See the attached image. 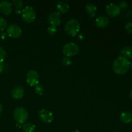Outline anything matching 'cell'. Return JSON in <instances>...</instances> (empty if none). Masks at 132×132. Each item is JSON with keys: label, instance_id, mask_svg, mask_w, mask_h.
Wrapping results in <instances>:
<instances>
[{"label": "cell", "instance_id": "obj_1", "mask_svg": "<svg viewBox=\"0 0 132 132\" xmlns=\"http://www.w3.org/2000/svg\"><path fill=\"white\" fill-rule=\"evenodd\" d=\"M130 67V62L124 56H119L113 61V70L116 74L124 75L128 72Z\"/></svg>", "mask_w": 132, "mask_h": 132}, {"label": "cell", "instance_id": "obj_2", "mask_svg": "<svg viewBox=\"0 0 132 132\" xmlns=\"http://www.w3.org/2000/svg\"><path fill=\"white\" fill-rule=\"evenodd\" d=\"M80 30V24L79 22L76 19H70L67 23H66L64 30L65 32L70 36H77Z\"/></svg>", "mask_w": 132, "mask_h": 132}, {"label": "cell", "instance_id": "obj_3", "mask_svg": "<svg viewBox=\"0 0 132 132\" xmlns=\"http://www.w3.org/2000/svg\"><path fill=\"white\" fill-rule=\"evenodd\" d=\"M13 116L18 124H23L28 118V113L27 110L23 107H18L14 110Z\"/></svg>", "mask_w": 132, "mask_h": 132}, {"label": "cell", "instance_id": "obj_4", "mask_svg": "<svg viewBox=\"0 0 132 132\" xmlns=\"http://www.w3.org/2000/svg\"><path fill=\"white\" fill-rule=\"evenodd\" d=\"M21 15L23 20L27 23L34 22L36 18V13L34 9L31 6H26L22 10Z\"/></svg>", "mask_w": 132, "mask_h": 132}, {"label": "cell", "instance_id": "obj_5", "mask_svg": "<svg viewBox=\"0 0 132 132\" xmlns=\"http://www.w3.org/2000/svg\"><path fill=\"white\" fill-rule=\"evenodd\" d=\"M79 51V48L78 45L73 43H68L64 45L63 48V52L66 57L74 56L78 54Z\"/></svg>", "mask_w": 132, "mask_h": 132}, {"label": "cell", "instance_id": "obj_6", "mask_svg": "<svg viewBox=\"0 0 132 132\" xmlns=\"http://www.w3.org/2000/svg\"><path fill=\"white\" fill-rule=\"evenodd\" d=\"M26 80L27 82L30 86H35L38 85L39 82V75L37 73V71L34 70H31L28 71L26 76Z\"/></svg>", "mask_w": 132, "mask_h": 132}, {"label": "cell", "instance_id": "obj_7", "mask_svg": "<svg viewBox=\"0 0 132 132\" xmlns=\"http://www.w3.org/2000/svg\"><path fill=\"white\" fill-rule=\"evenodd\" d=\"M22 34L21 28L16 24H11L7 27L6 34L12 38H18Z\"/></svg>", "mask_w": 132, "mask_h": 132}, {"label": "cell", "instance_id": "obj_8", "mask_svg": "<svg viewBox=\"0 0 132 132\" xmlns=\"http://www.w3.org/2000/svg\"><path fill=\"white\" fill-rule=\"evenodd\" d=\"M39 118L45 123H50L54 120V115L52 112L48 110L42 109L39 112Z\"/></svg>", "mask_w": 132, "mask_h": 132}, {"label": "cell", "instance_id": "obj_9", "mask_svg": "<svg viewBox=\"0 0 132 132\" xmlns=\"http://www.w3.org/2000/svg\"><path fill=\"white\" fill-rule=\"evenodd\" d=\"M12 10L13 8L11 3L8 1H0V12L3 15L8 16L12 14Z\"/></svg>", "mask_w": 132, "mask_h": 132}, {"label": "cell", "instance_id": "obj_10", "mask_svg": "<svg viewBox=\"0 0 132 132\" xmlns=\"http://www.w3.org/2000/svg\"><path fill=\"white\" fill-rule=\"evenodd\" d=\"M106 12L109 16L115 18V17H117L120 14L121 9L117 4L110 3L106 6Z\"/></svg>", "mask_w": 132, "mask_h": 132}, {"label": "cell", "instance_id": "obj_11", "mask_svg": "<svg viewBox=\"0 0 132 132\" xmlns=\"http://www.w3.org/2000/svg\"><path fill=\"white\" fill-rule=\"evenodd\" d=\"M48 23L50 25L57 27L61 23L60 14L57 12H54L51 13L48 17Z\"/></svg>", "mask_w": 132, "mask_h": 132}, {"label": "cell", "instance_id": "obj_12", "mask_svg": "<svg viewBox=\"0 0 132 132\" xmlns=\"http://www.w3.org/2000/svg\"><path fill=\"white\" fill-rule=\"evenodd\" d=\"M11 95L13 99H16V100L22 99L24 96V89L21 86H19V85L15 86L12 90Z\"/></svg>", "mask_w": 132, "mask_h": 132}, {"label": "cell", "instance_id": "obj_13", "mask_svg": "<svg viewBox=\"0 0 132 132\" xmlns=\"http://www.w3.org/2000/svg\"><path fill=\"white\" fill-rule=\"evenodd\" d=\"M108 24H109V19L104 15L98 17L95 19V24L98 28H105Z\"/></svg>", "mask_w": 132, "mask_h": 132}, {"label": "cell", "instance_id": "obj_14", "mask_svg": "<svg viewBox=\"0 0 132 132\" xmlns=\"http://www.w3.org/2000/svg\"><path fill=\"white\" fill-rule=\"evenodd\" d=\"M119 120L124 124H130L132 122V113L129 112H124L120 114Z\"/></svg>", "mask_w": 132, "mask_h": 132}, {"label": "cell", "instance_id": "obj_15", "mask_svg": "<svg viewBox=\"0 0 132 132\" xmlns=\"http://www.w3.org/2000/svg\"><path fill=\"white\" fill-rule=\"evenodd\" d=\"M56 9L57 10V12L59 14H66L68 12L70 9V6L67 3L63 2V1H61V2L58 3L56 5Z\"/></svg>", "mask_w": 132, "mask_h": 132}, {"label": "cell", "instance_id": "obj_16", "mask_svg": "<svg viewBox=\"0 0 132 132\" xmlns=\"http://www.w3.org/2000/svg\"><path fill=\"white\" fill-rule=\"evenodd\" d=\"M85 10L90 16L95 17L97 14V7L92 3L86 4L85 6Z\"/></svg>", "mask_w": 132, "mask_h": 132}, {"label": "cell", "instance_id": "obj_17", "mask_svg": "<svg viewBox=\"0 0 132 132\" xmlns=\"http://www.w3.org/2000/svg\"><path fill=\"white\" fill-rule=\"evenodd\" d=\"M22 129L24 132H34L36 130V126L31 122H27L23 124Z\"/></svg>", "mask_w": 132, "mask_h": 132}, {"label": "cell", "instance_id": "obj_18", "mask_svg": "<svg viewBox=\"0 0 132 132\" xmlns=\"http://www.w3.org/2000/svg\"><path fill=\"white\" fill-rule=\"evenodd\" d=\"M122 56L132 59V46H126L123 48L121 51Z\"/></svg>", "mask_w": 132, "mask_h": 132}, {"label": "cell", "instance_id": "obj_19", "mask_svg": "<svg viewBox=\"0 0 132 132\" xmlns=\"http://www.w3.org/2000/svg\"><path fill=\"white\" fill-rule=\"evenodd\" d=\"M11 3L12 6H15V10H21V8L23 6V2L21 0H14Z\"/></svg>", "mask_w": 132, "mask_h": 132}, {"label": "cell", "instance_id": "obj_20", "mask_svg": "<svg viewBox=\"0 0 132 132\" xmlns=\"http://www.w3.org/2000/svg\"><path fill=\"white\" fill-rule=\"evenodd\" d=\"M7 25L8 23L6 19L4 18L0 17V31L2 32L3 31L5 30L6 28V27H7Z\"/></svg>", "mask_w": 132, "mask_h": 132}, {"label": "cell", "instance_id": "obj_21", "mask_svg": "<svg viewBox=\"0 0 132 132\" xmlns=\"http://www.w3.org/2000/svg\"><path fill=\"white\" fill-rule=\"evenodd\" d=\"M34 90L36 92V94L39 95H41L44 92V87L43 86V85L38 84L36 86H34Z\"/></svg>", "mask_w": 132, "mask_h": 132}, {"label": "cell", "instance_id": "obj_22", "mask_svg": "<svg viewBox=\"0 0 132 132\" xmlns=\"http://www.w3.org/2000/svg\"><path fill=\"white\" fill-rule=\"evenodd\" d=\"M125 30L128 34H132V22L129 21L125 25Z\"/></svg>", "mask_w": 132, "mask_h": 132}, {"label": "cell", "instance_id": "obj_23", "mask_svg": "<svg viewBox=\"0 0 132 132\" xmlns=\"http://www.w3.org/2000/svg\"><path fill=\"white\" fill-rule=\"evenodd\" d=\"M62 64L65 67H68L70 64H72V60L68 57H64L62 59Z\"/></svg>", "mask_w": 132, "mask_h": 132}, {"label": "cell", "instance_id": "obj_24", "mask_svg": "<svg viewBox=\"0 0 132 132\" xmlns=\"http://www.w3.org/2000/svg\"><path fill=\"white\" fill-rule=\"evenodd\" d=\"M6 56V52L3 48L0 46V63H2Z\"/></svg>", "mask_w": 132, "mask_h": 132}, {"label": "cell", "instance_id": "obj_25", "mask_svg": "<svg viewBox=\"0 0 132 132\" xmlns=\"http://www.w3.org/2000/svg\"><path fill=\"white\" fill-rule=\"evenodd\" d=\"M57 31V28L56 27H54V26L50 25L49 27L48 28V32L51 35H54Z\"/></svg>", "mask_w": 132, "mask_h": 132}, {"label": "cell", "instance_id": "obj_26", "mask_svg": "<svg viewBox=\"0 0 132 132\" xmlns=\"http://www.w3.org/2000/svg\"><path fill=\"white\" fill-rule=\"evenodd\" d=\"M119 8L121 9H127L128 6V3L126 1H121V2L119 3Z\"/></svg>", "mask_w": 132, "mask_h": 132}, {"label": "cell", "instance_id": "obj_27", "mask_svg": "<svg viewBox=\"0 0 132 132\" xmlns=\"http://www.w3.org/2000/svg\"><path fill=\"white\" fill-rule=\"evenodd\" d=\"M7 36V34H6V33H5V32H2L0 33V39H1L2 41H4V40L6 39Z\"/></svg>", "mask_w": 132, "mask_h": 132}, {"label": "cell", "instance_id": "obj_28", "mask_svg": "<svg viewBox=\"0 0 132 132\" xmlns=\"http://www.w3.org/2000/svg\"><path fill=\"white\" fill-rule=\"evenodd\" d=\"M5 70V64L2 63H0V74L3 73Z\"/></svg>", "mask_w": 132, "mask_h": 132}, {"label": "cell", "instance_id": "obj_29", "mask_svg": "<svg viewBox=\"0 0 132 132\" xmlns=\"http://www.w3.org/2000/svg\"><path fill=\"white\" fill-rule=\"evenodd\" d=\"M77 39L79 41H82L84 39V36L82 34H79L77 36Z\"/></svg>", "mask_w": 132, "mask_h": 132}, {"label": "cell", "instance_id": "obj_30", "mask_svg": "<svg viewBox=\"0 0 132 132\" xmlns=\"http://www.w3.org/2000/svg\"><path fill=\"white\" fill-rule=\"evenodd\" d=\"M21 11H22V10H15V12L18 14H21Z\"/></svg>", "mask_w": 132, "mask_h": 132}, {"label": "cell", "instance_id": "obj_31", "mask_svg": "<svg viewBox=\"0 0 132 132\" xmlns=\"http://www.w3.org/2000/svg\"><path fill=\"white\" fill-rule=\"evenodd\" d=\"M129 97H130V99H132V88H131V90H130V94H129Z\"/></svg>", "mask_w": 132, "mask_h": 132}, {"label": "cell", "instance_id": "obj_32", "mask_svg": "<svg viewBox=\"0 0 132 132\" xmlns=\"http://www.w3.org/2000/svg\"><path fill=\"white\" fill-rule=\"evenodd\" d=\"M2 111H3V106H2V105H1V103H0V114L1 113Z\"/></svg>", "mask_w": 132, "mask_h": 132}, {"label": "cell", "instance_id": "obj_33", "mask_svg": "<svg viewBox=\"0 0 132 132\" xmlns=\"http://www.w3.org/2000/svg\"><path fill=\"white\" fill-rule=\"evenodd\" d=\"M72 132H79V131L78 130H73Z\"/></svg>", "mask_w": 132, "mask_h": 132}, {"label": "cell", "instance_id": "obj_34", "mask_svg": "<svg viewBox=\"0 0 132 132\" xmlns=\"http://www.w3.org/2000/svg\"><path fill=\"white\" fill-rule=\"evenodd\" d=\"M130 67H131V68L132 70V61L131 62V63H130Z\"/></svg>", "mask_w": 132, "mask_h": 132}, {"label": "cell", "instance_id": "obj_35", "mask_svg": "<svg viewBox=\"0 0 132 132\" xmlns=\"http://www.w3.org/2000/svg\"><path fill=\"white\" fill-rule=\"evenodd\" d=\"M113 132H119V131H113Z\"/></svg>", "mask_w": 132, "mask_h": 132}]
</instances>
